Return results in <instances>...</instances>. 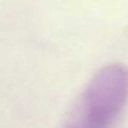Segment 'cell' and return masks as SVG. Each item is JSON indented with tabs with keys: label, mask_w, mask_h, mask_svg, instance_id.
<instances>
[{
	"label": "cell",
	"mask_w": 128,
	"mask_h": 128,
	"mask_svg": "<svg viewBox=\"0 0 128 128\" xmlns=\"http://www.w3.org/2000/svg\"><path fill=\"white\" fill-rule=\"evenodd\" d=\"M128 102V68L109 64L86 83L63 128H115Z\"/></svg>",
	"instance_id": "cell-1"
}]
</instances>
